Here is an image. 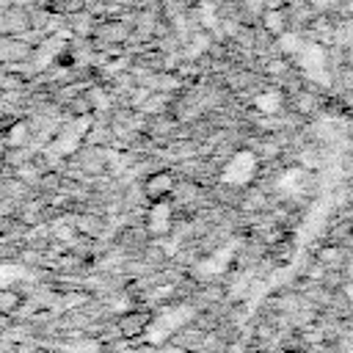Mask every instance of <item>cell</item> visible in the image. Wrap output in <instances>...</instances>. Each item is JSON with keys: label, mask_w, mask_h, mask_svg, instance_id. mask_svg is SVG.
Instances as JSON below:
<instances>
[{"label": "cell", "mask_w": 353, "mask_h": 353, "mask_svg": "<svg viewBox=\"0 0 353 353\" xmlns=\"http://www.w3.org/2000/svg\"><path fill=\"white\" fill-rule=\"evenodd\" d=\"M171 188H174L171 174L160 171V174L149 176V182H146V196H149V199H154V201H160L163 196H168V193H171Z\"/></svg>", "instance_id": "obj_1"}, {"label": "cell", "mask_w": 353, "mask_h": 353, "mask_svg": "<svg viewBox=\"0 0 353 353\" xmlns=\"http://www.w3.org/2000/svg\"><path fill=\"white\" fill-rule=\"evenodd\" d=\"M119 325H121V334H124V336H138L141 331H146L149 320H146L143 312H130V314H124V317L119 320Z\"/></svg>", "instance_id": "obj_2"}]
</instances>
